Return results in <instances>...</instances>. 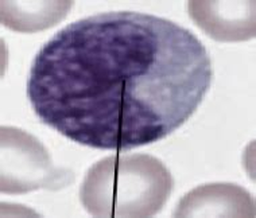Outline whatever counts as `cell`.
Returning a JSON list of instances; mask_svg holds the SVG:
<instances>
[{
	"mask_svg": "<svg viewBox=\"0 0 256 218\" xmlns=\"http://www.w3.org/2000/svg\"><path fill=\"white\" fill-rule=\"evenodd\" d=\"M2 4V20L4 26L12 28L15 31L34 32L44 30L48 27L57 24L62 18L66 16L70 9V1H58V3H6Z\"/></svg>",
	"mask_w": 256,
	"mask_h": 218,
	"instance_id": "obj_6",
	"label": "cell"
},
{
	"mask_svg": "<svg viewBox=\"0 0 256 218\" xmlns=\"http://www.w3.org/2000/svg\"><path fill=\"white\" fill-rule=\"evenodd\" d=\"M190 18L217 40H246L255 35L254 1H189Z\"/></svg>",
	"mask_w": 256,
	"mask_h": 218,
	"instance_id": "obj_4",
	"label": "cell"
},
{
	"mask_svg": "<svg viewBox=\"0 0 256 218\" xmlns=\"http://www.w3.org/2000/svg\"><path fill=\"white\" fill-rule=\"evenodd\" d=\"M202 42L172 20L134 11L82 18L36 53L27 97L72 142L128 151L176 132L212 85Z\"/></svg>",
	"mask_w": 256,
	"mask_h": 218,
	"instance_id": "obj_1",
	"label": "cell"
},
{
	"mask_svg": "<svg viewBox=\"0 0 256 218\" xmlns=\"http://www.w3.org/2000/svg\"><path fill=\"white\" fill-rule=\"evenodd\" d=\"M176 217H255V201L234 183H209L186 194L178 204Z\"/></svg>",
	"mask_w": 256,
	"mask_h": 218,
	"instance_id": "obj_5",
	"label": "cell"
},
{
	"mask_svg": "<svg viewBox=\"0 0 256 218\" xmlns=\"http://www.w3.org/2000/svg\"><path fill=\"white\" fill-rule=\"evenodd\" d=\"M68 174L56 170L44 147L23 129L2 128V193L24 194L66 186Z\"/></svg>",
	"mask_w": 256,
	"mask_h": 218,
	"instance_id": "obj_3",
	"label": "cell"
},
{
	"mask_svg": "<svg viewBox=\"0 0 256 218\" xmlns=\"http://www.w3.org/2000/svg\"><path fill=\"white\" fill-rule=\"evenodd\" d=\"M174 181L151 155H110L88 170L80 201L94 217H151L162 210Z\"/></svg>",
	"mask_w": 256,
	"mask_h": 218,
	"instance_id": "obj_2",
	"label": "cell"
}]
</instances>
